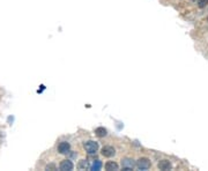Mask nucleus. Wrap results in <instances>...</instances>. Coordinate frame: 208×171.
I'll return each instance as SVG.
<instances>
[{
  "label": "nucleus",
  "mask_w": 208,
  "mask_h": 171,
  "mask_svg": "<svg viewBox=\"0 0 208 171\" xmlns=\"http://www.w3.org/2000/svg\"><path fill=\"white\" fill-rule=\"evenodd\" d=\"M85 149L88 154H95L98 150V143L92 140H89L85 143Z\"/></svg>",
  "instance_id": "1"
},
{
  "label": "nucleus",
  "mask_w": 208,
  "mask_h": 171,
  "mask_svg": "<svg viewBox=\"0 0 208 171\" xmlns=\"http://www.w3.org/2000/svg\"><path fill=\"white\" fill-rule=\"evenodd\" d=\"M150 166H151L150 161L148 159H146V157H141L137 162V166H138L140 170H147V169L150 168Z\"/></svg>",
  "instance_id": "2"
},
{
  "label": "nucleus",
  "mask_w": 208,
  "mask_h": 171,
  "mask_svg": "<svg viewBox=\"0 0 208 171\" xmlns=\"http://www.w3.org/2000/svg\"><path fill=\"white\" fill-rule=\"evenodd\" d=\"M135 166V163H134V161L131 160V159H124V160L121 161V166H123V169L124 170H132L133 168Z\"/></svg>",
  "instance_id": "3"
},
{
  "label": "nucleus",
  "mask_w": 208,
  "mask_h": 171,
  "mask_svg": "<svg viewBox=\"0 0 208 171\" xmlns=\"http://www.w3.org/2000/svg\"><path fill=\"white\" fill-rule=\"evenodd\" d=\"M115 154H116L115 148L111 147V146H105V147L102 148V155L105 156V157H112Z\"/></svg>",
  "instance_id": "4"
},
{
  "label": "nucleus",
  "mask_w": 208,
  "mask_h": 171,
  "mask_svg": "<svg viewBox=\"0 0 208 171\" xmlns=\"http://www.w3.org/2000/svg\"><path fill=\"white\" fill-rule=\"evenodd\" d=\"M59 168H60V170H63V171H71V170H73V163H72L69 160L61 161Z\"/></svg>",
  "instance_id": "5"
},
{
  "label": "nucleus",
  "mask_w": 208,
  "mask_h": 171,
  "mask_svg": "<svg viewBox=\"0 0 208 171\" xmlns=\"http://www.w3.org/2000/svg\"><path fill=\"white\" fill-rule=\"evenodd\" d=\"M58 152L60 154H67L69 152V143L66 142V141H63V142L59 143L58 146Z\"/></svg>",
  "instance_id": "6"
},
{
  "label": "nucleus",
  "mask_w": 208,
  "mask_h": 171,
  "mask_svg": "<svg viewBox=\"0 0 208 171\" xmlns=\"http://www.w3.org/2000/svg\"><path fill=\"white\" fill-rule=\"evenodd\" d=\"M158 169L160 170H170L171 169V163H170V161L168 160H162L160 161V163H158Z\"/></svg>",
  "instance_id": "7"
},
{
  "label": "nucleus",
  "mask_w": 208,
  "mask_h": 171,
  "mask_svg": "<svg viewBox=\"0 0 208 171\" xmlns=\"http://www.w3.org/2000/svg\"><path fill=\"white\" fill-rule=\"evenodd\" d=\"M105 170H108V171L118 170V164H117L116 162H113V161H109V162L105 163Z\"/></svg>",
  "instance_id": "8"
},
{
  "label": "nucleus",
  "mask_w": 208,
  "mask_h": 171,
  "mask_svg": "<svg viewBox=\"0 0 208 171\" xmlns=\"http://www.w3.org/2000/svg\"><path fill=\"white\" fill-rule=\"evenodd\" d=\"M95 133H96V135H97L98 138H104L106 134H108V132H106V130H105L104 127H97V128L95 130Z\"/></svg>",
  "instance_id": "9"
},
{
  "label": "nucleus",
  "mask_w": 208,
  "mask_h": 171,
  "mask_svg": "<svg viewBox=\"0 0 208 171\" xmlns=\"http://www.w3.org/2000/svg\"><path fill=\"white\" fill-rule=\"evenodd\" d=\"M102 168V163H101V161H95L94 163H92V170H94V171H97V170H99Z\"/></svg>",
  "instance_id": "10"
},
{
  "label": "nucleus",
  "mask_w": 208,
  "mask_h": 171,
  "mask_svg": "<svg viewBox=\"0 0 208 171\" xmlns=\"http://www.w3.org/2000/svg\"><path fill=\"white\" fill-rule=\"evenodd\" d=\"M79 169H88L89 168V164H88V162H87L86 160H81L80 162H79Z\"/></svg>",
  "instance_id": "11"
},
{
  "label": "nucleus",
  "mask_w": 208,
  "mask_h": 171,
  "mask_svg": "<svg viewBox=\"0 0 208 171\" xmlns=\"http://www.w3.org/2000/svg\"><path fill=\"white\" fill-rule=\"evenodd\" d=\"M207 20H208V19H207Z\"/></svg>",
  "instance_id": "12"
}]
</instances>
